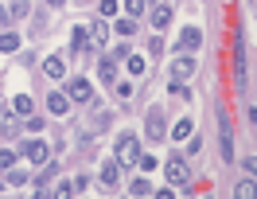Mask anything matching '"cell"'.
Listing matches in <instances>:
<instances>
[{"mask_svg": "<svg viewBox=\"0 0 257 199\" xmlns=\"http://www.w3.org/2000/svg\"><path fill=\"white\" fill-rule=\"evenodd\" d=\"M117 164H141V145H137V137H121V141H117Z\"/></svg>", "mask_w": 257, "mask_h": 199, "instance_id": "cell-1", "label": "cell"}, {"mask_svg": "<svg viewBox=\"0 0 257 199\" xmlns=\"http://www.w3.org/2000/svg\"><path fill=\"white\" fill-rule=\"evenodd\" d=\"M168 180H172V183H183V187L191 183V168H187L183 156H172V160H168Z\"/></svg>", "mask_w": 257, "mask_h": 199, "instance_id": "cell-2", "label": "cell"}, {"mask_svg": "<svg viewBox=\"0 0 257 199\" xmlns=\"http://www.w3.org/2000/svg\"><path fill=\"white\" fill-rule=\"evenodd\" d=\"M234 78H238V86H245V39H241V32L234 35Z\"/></svg>", "mask_w": 257, "mask_h": 199, "instance_id": "cell-3", "label": "cell"}, {"mask_svg": "<svg viewBox=\"0 0 257 199\" xmlns=\"http://www.w3.org/2000/svg\"><path fill=\"white\" fill-rule=\"evenodd\" d=\"M66 98L70 102H94V86L86 82V78H74V82L66 86Z\"/></svg>", "mask_w": 257, "mask_h": 199, "instance_id": "cell-4", "label": "cell"}, {"mask_svg": "<svg viewBox=\"0 0 257 199\" xmlns=\"http://www.w3.org/2000/svg\"><path fill=\"white\" fill-rule=\"evenodd\" d=\"M24 156H28V160H32V164H47V145H43V141H39V137H32V141H28V145H24Z\"/></svg>", "mask_w": 257, "mask_h": 199, "instance_id": "cell-5", "label": "cell"}, {"mask_svg": "<svg viewBox=\"0 0 257 199\" xmlns=\"http://www.w3.org/2000/svg\"><path fill=\"white\" fill-rule=\"evenodd\" d=\"M145 129H148V137H152V141H160V137H164V114H160V106H152V110H148Z\"/></svg>", "mask_w": 257, "mask_h": 199, "instance_id": "cell-6", "label": "cell"}, {"mask_svg": "<svg viewBox=\"0 0 257 199\" xmlns=\"http://www.w3.org/2000/svg\"><path fill=\"white\" fill-rule=\"evenodd\" d=\"M199 43H203V32L199 28H183V35H179V51H199Z\"/></svg>", "mask_w": 257, "mask_h": 199, "instance_id": "cell-7", "label": "cell"}, {"mask_svg": "<svg viewBox=\"0 0 257 199\" xmlns=\"http://www.w3.org/2000/svg\"><path fill=\"white\" fill-rule=\"evenodd\" d=\"M191 74H195V59H176V66H172V78L183 86L187 78H191Z\"/></svg>", "mask_w": 257, "mask_h": 199, "instance_id": "cell-8", "label": "cell"}, {"mask_svg": "<svg viewBox=\"0 0 257 199\" xmlns=\"http://www.w3.org/2000/svg\"><path fill=\"white\" fill-rule=\"evenodd\" d=\"M218 145H222V160L230 164V156H234V137H230V121L222 117V133H218Z\"/></svg>", "mask_w": 257, "mask_h": 199, "instance_id": "cell-9", "label": "cell"}, {"mask_svg": "<svg viewBox=\"0 0 257 199\" xmlns=\"http://www.w3.org/2000/svg\"><path fill=\"white\" fill-rule=\"evenodd\" d=\"M168 24H172V8H168V4H156V8H152V28L164 32Z\"/></svg>", "mask_w": 257, "mask_h": 199, "instance_id": "cell-10", "label": "cell"}, {"mask_svg": "<svg viewBox=\"0 0 257 199\" xmlns=\"http://www.w3.org/2000/svg\"><path fill=\"white\" fill-rule=\"evenodd\" d=\"M43 70H47V78H63V74H66V63H63V55H51L47 63H43Z\"/></svg>", "mask_w": 257, "mask_h": 199, "instance_id": "cell-11", "label": "cell"}, {"mask_svg": "<svg viewBox=\"0 0 257 199\" xmlns=\"http://www.w3.org/2000/svg\"><path fill=\"white\" fill-rule=\"evenodd\" d=\"M117 180H121V168H117V160H109V164H101V183H105V187H113Z\"/></svg>", "mask_w": 257, "mask_h": 199, "instance_id": "cell-12", "label": "cell"}, {"mask_svg": "<svg viewBox=\"0 0 257 199\" xmlns=\"http://www.w3.org/2000/svg\"><path fill=\"white\" fill-rule=\"evenodd\" d=\"M66 106H70V98H66V94H59V90L47 98V110H51V114H66Z\"/></svg>", "mask_w": 257, "mask_h": 199, "instance_id": "cell-13", "label": "cell"}, {"mask_svg": "<svg viewBox=\"0 0 257 199\" xmlns=\"http://www.w3.org/2000/svg\"><path fill=\"white\" fill-rule=\"evenodd\" d=\"M234 199H257V183L253 180H241L238 187H234Z\"/></svg>", "mask_w": 257, "mask_h": 199, "instance_id": "cell-14", "label": "cell"}, {"mask_svg": "<svg viewBox=\"0 0 257 199\" xmlns=\"http://www.w3.org/2000/svg\"><path fill=\"white\" fill-rule=\"evenodd\" d=\"M97 74H101V82H113V78H117V63H113V59H101Z\"/></svg>", "mask_w": 257, "mask_h": 199, "instance_id": "cell-15", "label": "cell"}, {"mask_svg": "<svg viewBox=\"0 0 257 199\" xmlns=\"http://www.w3.org/2000/svg\"><path fill=\"white\" fill-rule=\"evenodd\" d=\"M12 110L24 114V117H32V98H28V94H16V98H12Z\"/></svg>", "mask_w": 257, "mask_h": 199, "instance_id": "cell-16", "label": "cell"}, {"mask_svg": "<svg viewBox=\"0 0 257 199\" xmlns=\"http://www.w3.org/2000/svg\"><path fill=\"white\" fill-rule=\"evenodd\" d=\"M4 16H8V20H24V16H28V4H24V0H12Z\"/></svg>", "mask_w": 257, "mask_h": 199, "instance_id": "cell-17", "label": "cell"}, {"mask_svg": "<svg viewBox=\"0 0 257 199\" xmlns=\"http://www.w3.org/2000/svg\"><path fill=\"white\" fill-rule=\"evenodd\" d=\"M20 47V35L16 32H0V51H16Z\"/></svg>", "mask_w": 257, "mask_h": 199, "instance_id": "cell-18", "label": "cell"}, {"mask_svg": "<svg viewBox=\"0 0 257 199\" xmlns=\"http://www.w3.org/2000/svg\"><path fill=\"white\" fill-rule=\"evenodd\" d=\"M86 39H90V32H86V28H74V32H70V47L82 51V47H86Z\"/></svg>", "mask_w": 257, "mask_h": 199, "instance_id": "cell-19", "label": "cell"}, {"mask_svg": "<svg viewBox=\"0 0 257 199\" xmlns=\"http://www.w3.org/2000/svg\"><path fill=\"white\" fill-rule=\"evenodd\" d=\"M55 199H74V180H63L55 187Z\"/></svg>", "mask_w": 257, "mask_h": 199, "instance_id": "cell-20", "label": "cell"}, {"mask_svg": "<svg viewBox=\"0 0 257 199\" xmlns=\"http://www.w3.org/2000/svg\"><path fill=\"white\" fill-rule=\"evenodd\" d=\"M191 121H179V125H176V133H172V137H176V141H191Z\"/></svg>", "mask_w": 257, "mask_h": 199, "instance_id": "cell-21", "label": "cell"}, {"mask_svg": "<svg viewBox=\"0 0 257 199\" xmlns=\"http://www.w3.org/2000/svg\"><path fill=\"white\" fill-rule=\"evenodd\" d=\"M133 32H137V20H133V16L117 20V35H133Z\"/></svg>", "mask_w": 257, "mask_h": 199, "instance_id": "cell-22", "label": "cell"}, {"mask_svg": "<svg viewBox=\"0 0 257 199\" xmlns=\"http://www.w3.org/2000/svg\"><path fill=\"white\" fill-rule=\"evenodd\" d=\"M128 191H133V195H152L148 180H133V183H128Z\"/></svg>", "mask_w": 257, "mask_h": 199, "instance_id": "cell-23", "label": "cell"}, {"mask_svg": "<svg viewBox=\"0 0 257 199\" xmlns=\"http://www.w3.org/2000/svg\"><path fill=\"white\" fill-rule=\"evenodd\" d=\"M105 35H109V32H105V24H94V28H90V39H94L97 47L105 43Z\"/></svg>", "mask_w": 257, "mask_h": 199, "instance_id": "cell-24", "label": "cell"}, {"mask_svg": "<svg viewBox=\"0 0 257 199\" xmlns=\"http://www.w3.org/2000/svg\"><path fill=\"white\" fill-rule=\"evenodd\" d=\"M128 74H145V59L141 55H128Z\"/></svg>", "mask_w": 257, "mask_h": 199, "instance_id": "cell-25", "label": "cell"}, {"mask_svg": "<svg viewBox=\"0 0 257 199\" xmlns=\"http://www.w3.org/2000/svg\"><path fill=\"white\" fill-rule=\"evenodd\" d=\"M16 164V152H8V149H0V172H8V168Z\"/></svg>", "mask_w": 257, "mask_h": 199, "instance_id": "cell-26", "label": "cell"}, {"mask_svg": "<svg viewBox=\"0 0 257 199\" xmlns=\"http://www.w3.org/2000/svg\"><path fill=\"white\" fill-rule=\"evenodd\" d=\"M125 8H128V16L137 20L141 12H145V0H125Z\"/></svg>", "mask_w": 257, "mask_h": 199, "instance_id": "cell-27", "label": "cell"}, {"mask_svg": "<svg viewBox=\"0 0 257 199\" xmlns=\"http://www.w3.org/2000/svg\"><path fill=\"white\" fill-rule=\"evenodd\" d=\"M28 133L39 137V133H43V117H28Z\"/></svg>", "mask_w": 257, "mask_h": 199, "instance_id": "cell-28", "label": "cell"}, {"mask_svg": "<svg viewBox=\"0 0 257 199\" xmlns=\"http://www.w3.org/2000/svg\"><path fill=\"white\" fill-rule=\"evenodd\" d=\"M28 180V172H20V168H8V183H24Z\"/></svg>", "mask_w": 257, "mask_h": 199, "instance_id": "cell-29", "label": "cell"}, {"mask_svg": "<svg viewBox=\"0 0 257 199\" xmlns=\"http://www.w3.org/2000/svg\"><path fill=\"white\" fill-rule=\"evenodd\" d=\"M117 8H121V4H117V0H101V16H113V12H117Z\"/></svg>", "mask_w": 257, "mask_h": 199, "instance_id": "cell-30", "label": "cell"}, {"mask_svg": "<svg viewBox=\"0 0 257 199\" xmlns=\"http://www.w3.org/2000/svg\"><path fill=\"white\" fill-rule=\"evenodd\" d=\"M141 168H145V172H152V168H160V160H156V156H141Z\"/></svg>", "mask_w": 257, "mask_h": 199, "instance_id": "cell-31", "label": "cell"}, {"mask_svg": "<svg viewBox=\"0 0 257 199\" xmlns=\"http://www.w3.org/2000/svg\"><path fill=\"white\" fill-rule=\"evenodd\" d=\"M241 168H245L249 176H257V156H245V160H241Z\"/></svg>", "mask_w": 257, "mask_h": 199, "instance_id": "cell-32", "label": "cell"}, {"mask_svg": "<svg viewBox=\"0 0 257 199\" xmlns=\"http://www.w3.org/2000/svg\"><path fill=\"white\" fill-rule=\"evenodd\" d=\"M152 195H156V199H176L172 191H168V187H160V191H152Z\"/></svg>", "mask_w": 257, "mask_h": 199, "instance_id": "cell-33", "label": "cell"}, {"mask_svg": "<svg viewBox=\"0 0 257 199\" xmlns=\"http://www.w3.org/2000/svg\"><path fill=\"white\" fill-rule=\"evenodd\" d=\"M28 199H43V195H28Z\"/></svg>", "mask_w": 257, "mask_h": 199, "instance_id": "cell-34", "label": "cell"}, {"mask_svg": "<svg viewBox=\"0 0 257 199\" xmlns=\"http://www.w3.org/2000/svg\"><path fill=\"white\" fill-rule=\"evenodd\" d=\"M0 195H4V183H0Z\"/></svg>", "mask_w": 257, "mask_h": 199, "instance_id": "cell-35", "label": "cell"}]
</instances>
